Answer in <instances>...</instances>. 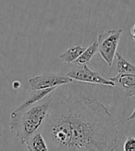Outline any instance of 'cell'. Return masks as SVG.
Returning a JSON list of instances; mask_svg holds the SVG:
<instances>
[{
  "mask_svg": "<svg viewBox=\"0 0 135 151\" xmlns=\"http://www.w3.org/2000/svg\"><path fill=\"white\" fill-rule=\"evenodd\" d=\"M84 50L85 47L82 45H74V47L67 49L64 53L60 54L59 58L66 63H74Z\"/></svg>",
  "mask_w": 135,
  "mask_h": 151,
  "instance_id": "9c48e42d",
  "label": "cell"
},
{
  "mask_svg": "<svg viewBox=\"0 0 135 151\" xmlns=\"http://www.w3.org/2000/svg\"><path fill=\"white\" fill-rule=\"evenodd\" d=\"M124 151H135V138L134 137H128L123 146Z\"/></svg>",
  "mask_w": 135,
  "mask_h": 151,
  "instance_id": "7c38bea8",
  "label": "cell"
},
{
  "mask_svg": "<svg viewBox=\"0 0 135 151\" xmlns=\"http://www.w3.org/2000/svg\"><path fill=\"white\" fill-rule=\"evenodd\" d=\"M134 122H135V120H134Z\"/></svg>",
  "mask_w": 135,
  "mask_h": 151,
  "instance_id": "e0dca14e",
  "label": "cell"
},
{
  "mask_svg": "<svg viewBox=\"0 0 135 151\" xmlns=\"http://www.w3.org/2000/svg\"><path fill=\"white\" fill-rule=\"evenodd\" d=\"M132 39H133V41L135 42V35H132Z\"/></svg>",
  "mask_w": 135,
  "mask_h": 151,
  "instance_id": "2e32d148",
  "label": "cell"
},
{
  "mask_svg": "<svg viewBox=\"0 0 135 151\" xmlns=\"http://www.w3.org/2000/svg\"><path fill=\"white\" fill-rule=\"evenodd\" d=\"M98 51V44L97 41H94L90 47L85 48V50L82 52V54L79 57L74 64L75 65H87L90 61L92 60L94 56Z\"/></svg>",
  "mask_w": 135,
  "mask_h": 151,
  "instance_id": "8fae6325",
  "label": "cell"
},
{
  "mask_svg": "<svg viewBox=\"0 0 135 151\" xmlns=\"http://www.w3.org/2000/svg\"><path fill=\"white\" fill-rule=\"evenodd\" d=\"M57 87H53V88H48V89H44V90H34L31 91V93L28 96V97L23 101V103L21 105L20 107L14 109V112H22V111L26 110L27 109L34 106L36 103L40 102L43 100L44 98H46L48 95L56 89Z\"/></svg>",
  "mask_w": 135,
  "mask_h": 151,
  "instance_id": "52a82bcc",
  "label": "cell"
},
{
  "mask_svg": "<svg viewBox=\"0 0 135 151\" xmlns=\"http://www.w3.org/2000/svg\"><path fill=\"white\" fill-rule=\"evenodd\" d=\"M132 120H135V109H134V110L132 111V113L127 118V121H128V122L132 121Z\"/></svg>",
  "mask_w": 135,
  "mask_h": 151,
  "instance_id": "5bb4252c",
  "label": "cell"
},
{
  "mask_svg": "<svg viewBox=\"0 0 135 151\" xmlns=\"http://www.w3.org/2000/svg\"><path fill=\"white\" fill-rule=\"evenodd\" d=\"M123 32L122 29H111L105 31L98 36V53L109 67L112 66L117 49Z\"/></svg>",
  "mask_w": 135,
  "mask_h": 151,
  "instance_id": "3957f363",
  "label": "cell"
},
{
  "mask_svg": "<svg viewBox=\"0 0 135 151\" xmlns=\"http://www.w3.org/2000/svg\"><path fill=\"white\" fill-rule=\"evenodd\" d=\"M131 35H135V23L132 25V27L131 29Z\"/></svg>",
  "mask_w": 135,
  "mask_h": 151,
  "instance_id": "9a60e30c",
  "label": "cell"
},
{
  "mask_svg": "<svg viewBox=\"0 0 135 151\" xmlns=\"http://www.w3.org/2000/svg\"><path fill=\"white\" fill-rule=\"evenodd\" d=\"M116 68L119 74H125V73H132L135 74V66L131 64L130 61L122 57L120 54H116Z\"/></svg>",
  "mask_w": 135,
  "mask_h": 151,
  "instance_id": "30bf717a",
  "label": "cell"
},
{
  "mask_svg": "<svg viewBox=\"0 0 135 151\" xmlns=\"http://www.w3.org/2000/svg\"><path fill=\"white\" fill-rule=\"evenodd\" d=\"M21 83L19 81H14L13 83H12V87H13V89L15 90H18L19 88H21Z\"/></svg>",
  "mask_w": 135,
  "mask_h": 151,
  "instance_id": "4fadbf2b",
  "label": "cell"
},
{
  "mask_svg": "<svg viewBox=\"0 0 135 151\" xmlns=\"http://www.w3.org/2000/svg\"><path fill=\"white\" fill-rule=\"evenodd\" d=\"M52 95L41 133L49 151H115L118 122L101 101L79 84Z\"/></svg>",
  "mask_w": 135,
  "mask_h": 151,
  "instance_id": "6da1fadb",
  "label": "cell"
},
{
  "mask_svg": "<svg viewBox=\"0 0 135 151\" xmlns=\"http://www.w3.org/2000/svg\"><path fill=\"white\" fill-rule=\"evenodd\" d=\"M66 75L69 77L71 80L79 83L98 84L109 87L116 86V83L111 81L110 79L104 78L98 73L92 70L87 65H75L71 70L68 71Z\"/></svg>",
  "mask_w": 135,
  "mask_h": 151,
  "instance_id": "277c9868",
  "label": "cell"
},
{
  "mask_svg": "<svg viewBox=\"0 0 135 151\" xmlns=\"http://www.w3.org/2000/svg\"><path fill=\"white\" fill-rule=\"evenodd\" d=\"M74 82L67 75L54 73H44L29 79V84L31 91L44 90L53 87H59Z\"/></svg>",
  "mask_w": 135,
  "mask_h": 151,
  "instance_id": "5b68a950",
  "label": "cell"
},
{
  "mask_svg": "<svg viewBox=\"0 0 135 151\" xmlns=\"http://www.w3.org/2000/svg\"><path fill=\"white\" fill-rule=\"evenodd\" d=\"M115 83H118L124 91L127 97L132 98L135 97V74L125 73V74H117V76L109 78Z\"/></svg>",
  "mask_w": 135,
  "mask_h": 151,
  "instance_id": "8992f818",
  "label": "cell"
},
{
  "mask_svg": "<svg viewBox=\"0 0 135 151\" xmlns=\"http://www.w3.org/2000/svg\"><path fill=\"white\" fill-rule=\"evenodd\" d=\"M51 101L52 93L40 103H36L22 112L12 111L10 113L9 128L16 138L23 145L41 129L46 119Z\"/></svg>",
  "mask_w": 135,
  "mask_h": 151,
  "instance_id": "7a4b0ae2",
  "label": "cell"
},
{
  "mask_svg": "<svg viewBox=\"0 0 135 151\" xmlns=\"http://www.w3.org/2000/svg\"><path fill=\"white\" fill-rule=\"evenodd\" d=\"M28 151H49L47 144L41 132H37L26 142Z\"/></svg>",
  "mask_w": 135,
  "mask_h": 151,
  "instance_id": "ba28073f",
  "label": "cell"
}]
</instances>
